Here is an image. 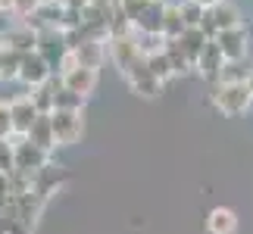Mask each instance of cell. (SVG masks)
I'll use <instances>...</instances> for the list:
<instances>
[{
    "label": "cell",
    "instance_id": "obj_1",
    "mask_svg": "<svg viewBox=\"0 0 253 234\" xmlns=\"http://www.w3.org/2000/svg\"><path fill=\"white\" fill-rule=\"evenodd\" d=\"M210 100H212V106H216L222 116H244L250 110V103H253V91L247 87V81H241V84H216L212 94H210Z\"/></svg>",
    "mask_w": 253,
    "mask_h": 234
},
{
    "label": "cell",
    "instance_id": "obj_2",
    "mask_svg": "<svg viewBox=\"0 0 253 234\" xmlns=\"http://www.w3.org/2000/svg\"><path fill=\"white\" fill-rule=\"evenodd\" d=\"M38 53L47 60V66L53 72H63L69 66V56H72L63 28H44V32H38Z\"/></svg>",
    "mask_w": 253,
    "mask_h": 234
},
{
    "label": "cell",
    "instance_id": "obj_3",
    "mask_svg": "<svg viewBox=\"0 0 253 234\" xmlns=\"http://www.w3.org/2000/svg\"><path fill=\"white\" fill-rule=\"evenodd\" d=\"M50 122H53V134H56V147H72V144L82 141V134H84V116L82 113L53 110Z\"/></svg>",
    "mask_w": 253,
    "mask_h": 234
},
{
    "label": "cell",
    "instance_id": "obj_4",
    "mask_svg": "<svg viewBox=\"0 0 253 234\" xmlns=\"http://www.w3.org/2000/svg\"><path fill=\"white\" fill-rule=\"evenodd\" d=\"M44 165H50V153L41 150L38 144H32L28 138H19L16 141V172L38 175Z\"/></svg>",
    "mask_w": 253,
    "mask_h": 234
},
{
    "label": "cell",
    "instance_id": "obj_5",
    "mask_svg": "<svg viewBox=\"0 0 253 234\" xmlns=\"http://www.w3.org/2000/svg\"><path fill=\"white\" fill-rule=\"evenodd\" d=\"M110 60H113V66L119 69L122 75H128L131 72V66L141 60V47H138V41H134V35H125V38H110Z\"/></svg>",
    "mask_w": 253,
    "mask_h": 234
},
{
    "label": "cell",
    "instance_id": "obj_6",
    "mask_svg": "<svg viewBox=\"0 0 253 234\" xmlns=\"http://www.w3.org/2000/svg\"><path fill=\"white\" fill-rule=\"evenodd\" d=\"M125 81H128V87H131V94H138V97H157L160 94V87H163V81L157 75L150 72V66H147V56H141L138 63L131 66V72L125 75Z\"/></svg>",
    "mask_w": 253,
    "mask_h": 234
},
{
    "label": "cell",
    "instance_id": "obj_7",
    "mask_svg": "<svg viewBox=\"0 0 253 234\" xmlns=\"http://www.w3.org/2000/svg\"><path fill=\"white\" fill-rule=\"evenodd\" d=\"M53 78V69L50 66H47V60L41 53H28L25 60H22V72H19V81H22L28 91H32V87H41V84H47Z\"/></svg>",
    "mask_w": 253,
    "mask_h": 234
},
{
    "label": "cell",
    "instance_id": "obj_8",
    "mask_svg": "<svg viewBox=\"0 0 253 234\" xmlns=\"http://www.w3.org/2000/svg\"><path fill=\"white\" fill-rule=\"evenodd\" d=\"M60 81H63V87H69V91L87 97V94H94V87H97V69H84V66L69 63L60 72Z\"/></svg>",
    "mask_w": 253,
    "mask_h": 234
},
{
    "label": "cell",
    "instance_id": "obj_9",
    "mask_svg": "<svg viewBox=\"0 0 253 234\" xmlns=\"http://www.w3.org/2000/svg\"><path fill=\"white\" fill-rule=\"evenodd\" d=\"M9 110H13V128H16V138H25L28 131H32V125L38 122V116H44V113H38V106L32 97H16V100H9Z\"/></svg>",
    "mask_w": 253,
    "mask_h": 234
},
{
    "label": "cell",
    "instance_id": "obj_10",
    "mask_svg": "<svg viewBox=\"0 0 253 234\" xmlns=\"http://www.w3.org/2000/svg\"><path fill=\"white\" fill-rule=\"evenodd\" d=\"M0 47H9V50H19V53H35L38 50V32L32 25H25V22H19L13 25L6 35H0Z\"/></svg>",
    "mask_w": 253,
    "mask_h": 234
},
{
    "label": "cell",
    "instance_id": "obj_11",
    "mask_svg": "<svg viewBox=\"0 0 253 234\" xmlns=\"http://www.w3.org/2000/svg\"><path fill=\"white\" fill-rule=\"evenodd\" d=\"M225 53L219 50V44L216 41H210L207 47H203V53H200V60H197V69L203 78H210V81H219V75H222V69H225Z\"/></svg>",
    "mask_w": 253,
    "mask_h": 234
},
{
    "label": "cell",
    "instance_id": "obj_12",
    "mask_svg": "<svg viewBox=\"0 0 253 234\" xmlns=\"http://www.w3.org/2000/svg\"><path fill=\"white\" fill-rule=\"evenodd\" d=\"M216 44H219V50L225 53V60H228V63H241V60L247 56V35H244V28L219 32Z\"/></svg>",
    "mask_w": 253,
    "mask_h": 234
},
{
    "label": "cell",
    "instance_id": "obj_13",
    "mask_svg": "<svg viewBox=\"0 0 253 234\" xmlns=\"http://www.w3.org/2000/svg\"><path fill=\"white\" fill-rule=\"evenodd\" d=\"M163 19H166V3H163V0H150L147 9H144L138 16V22H134V32L163 38Z\"/></svg>",
    "mask_w": 253,
    "mask_h": 234
},
{
    "label": "cell",
    "instance_id": "obj_14",
    "mask_svg": "<svg viewBox=\"0 0 253 234\" xmlns=\"http://www.w3.org/2000/svg\"><path fill=\"white\" fill-rule=\"evenodd\" d=\"M69 63L84 66V69H100V63H103V41H91V38H87L82 47L72 50Z\"/></svg>",
    "mask_w": 253,
    "mask_h": 234
},
{
    "label": "cell",
    "instance_id": "obj_15",
    "mask_svg": "<svg viewBox=\"0 0 253 234\" xmlns=\"http://www.w3.org/2000/svg\"><path fill=\"white\" fill-rule=\"evenodd\" d=\"M207 231L210 234H235L238 231V216L228 206H216L207 216Z\"/></svg>",
    "mask_w": 253,
    "mask_h": 234
},
{
    "label": "cell",
    "instance_id": "obj_16",
    "mask_svg": "<svg viewBox=\"0 0 253 234\" xmlns=\"http://www.w3.org/2000/svg\"><path fill=\"white\" fill-rule=\"evenodd\" d=\"M32 144H38L41 150H47L50 153L53 147H56V134H53V122H50V116H38V122L32 125V131L25 134Z\"/></svg>",
    "mask_w": 253,
    "mask_h": 234
},
{
    "label": "cell",
    "instance_id": "obj_17",
    "mask_svg": "<svg viewBox=\"0 0 253 234\" xmlns=\"http://www.w3.org/2000/svg\"><path fill=\"white\" fill-rule=\"evenodd\" d=\"M212 22L219 25V32H231V28H241V9L235 3H228V0H222L210 9Z\"/></svg>",
    "mask_w": 253,
    "mask_h": 234
},
{
    "label": "cell",
    "instance_id": "obj_18",
    "mask_svg": "<svg viewBox=\"0 0 253 234\" xmlns=\"http://www.w3.org/2000/svg\"><path fill=\"white\" fill-rule=\"evenodd\" d=\"M63 181H66V172L60 169V165H44V169L35 175V191L44 194V197H50L53 188H60Z\"/></svg>",
    "mask_w": 253,
    "mask_h": 234
},
{
    "label": "cell",
    "instance_id": "obj_19",
    "mask_svg": "<svg viewBox=\"0 0 253 234\" xmlns=\"http://www.w3.org/2000/svg\"><path fill=\"white\" fill-rule=\"evenodd\" d=\"M22 60H25V53L0 47V81H16L19 72H22Z\"/></svg>",
    "mask_w": 253,
    "mask_h": 234
},
{
    "label": "cell",
    "instance_id": "obj_20",
    "mask_svg": "<svg viewBox=\"0 0 253 234\" xmlns=\"http://www.w3.org/2000/svg\"><path fill=\"white\" fill-rule=\"evenodd\" d=\"M56 87H60V78H50L47 84H41V87H32L28 91V97L35 100V106H38V113H44V116H50L53 113V97H56Z\"/></svg>",
    "mask_w": 253,
    "mask_h": 234
},
{
    "label": "cell",
    "instance_id": "obj_21",
    "mask_svg": "<svg viewBox=\"0 0 253 234\" xmlns=\"http://www.w3.org/2000/svg\"><path fill=\"white\" fill-rule=\"evenodd\" d=\"M184 32H188V25H184V19H181L178 3H166V19H163V38H166V41H172V38H181Z\"/></svg>",
    "mask_w": 253,
    "mask_h": 234
},
{
    "label": "cell",
    "instance_id": "obj_22",
    "mask_svg": "<svg viewBox=\"0 0 253 234\" xmlns=\"http://www.w3.org/2000/svg\"><path fill=\"white\" fill-rule=\"evenodd\" d=\"M178 41H181V47H184V53L191 56V63L197 66V60H200V53H203V47L210 44V38L203 35L200 28H188V32H184V35L178 38Z\"/></svg>",
    "mask_w": 253,
    "mask_h": 234
},
{
    "label": "cell",
    "instance_id": "obj_23",
    "mask_svg": "<svg viewBox=\"0 0 253 234\" xmlns=\"http://www.w3.org/2000/svg\"><path fill=\"white\" fill-rule=\"evenodd\" d=\"M84 100H87V97H82V94L69 91V87H63V81H60V87H56V97H53V110L82 113V110H84Z\"/></svg>",
    "mask_w": 253,
    "mask_h": 234
},
{
    "label": "cell",
    "instance_id": "obj_24",
    "mask_svg": "<svg viewBox=\"0 0 253 234\" xmlns=\"http://www.w3.org/2000/svg\"><path fill=\"white\" fill-rule=\"evenodd\" d=\"M166 56L172 60V66H175V75H184L188 69H194V63H191V56L184 53V47H181V41L178 38H172V41H166Z\"/></svg>",
    "mask_w": 253,
    "mask_h": 234
},
{
    "label": "cell",
    "instance_id": "obj_25",
    "mask_svg": "<svg viewBox=\"0 0 253 234\" xmlns=\"http://www.w3.org/2000/svg\"><path fill=\"white\" fill-rule=\"evenodd\" d=\"M147 66H150V72L157 75L163 84H166L169 78L175 75V66H172V60L166 56V50H160V53H150V56H147Z\"/></svg>",
    "mask_w": 253,
    "mask_h": 234
},
{
    "label": "cell",
    "instance_id": "obj_26",
    "mask_svg": "<svg viewBox=\"0 0 253 234\" xmlns=\"http://www.w3.org/2000/svg\"><path fill=\"white\" fill-rule=\"evenodd\" d=\"M178 9H181V19H184V25H188V28H200L203 16H207V6H200L197 0H181Z\"/></svg>",
    "mask_w": 253,
    "mask_h": 234
},
{
    "label": "cell",
    "instance_id": "obj_27",
    "mask_svg": "<svg viewBox=\"0 0 253 234\" xmlns=\"http://www.w3.org/2000/svg\"><path fill=\"white\" fill-rule=\"evenodd\" d=\"M247 78H250V69H244L241 63H225V69H222L216 84H241V81H247Z\"/></svg>",
    "mask_w": 253,
    "mask_h": 234
},
{
    "label": "cell",
    "instance_id": "obj_28",
    "mask_svg": "<svg viewBox=\"0 0 253 234\" xmlns=\"http://www.w3.org/2000/svg\"><path fill=\"white\" fill-rule=\"evenodd\" d=\"M0 172L3 175L16 172V144L13 141H0Z\"/></svg>",
    "mask_w": 253,
    "mask_h": 234
},
{
    "label": "cell",
    "instance_id": "obj_29",
    "mask_svg": "<svg viewBox=\"0 0 253 234\" xmlns=\"http://www.w3.org/2000/svg\"><path fill=\"white\" fill-rule=\"evenodd\" d=\"M16 200V188H13V175H3L0 172V212L13 206Z\"/></svg>",
    "mask_w": 253,
    "mask_h": 234
},
{
    "label": "cell",
    "instance_id": "obj_30",
    "mask_svg": "<svg viewBox=\"0 0 253 234\" xmlns=\"http://www.w3.org/2000/svg\"><path fill=\"white\" fill-rule=\"evenodd\" d=\"M13 110H9V103L0 100V141H13Z\"/></svg>",
    "mask_w": 253,
    "mask_h": 234
},
{
    "label": "cell",
    "instance_id": "obj_31",
    "mask_svg": "<svg viewBox=\"0 0 253 234\" xmlns=\"http://www.w3.org/2000/svg\"><path fill=\"white\" fill-rule=\"evenodd\" d=\"M0 234H25V225L9 209H3L0 212Z\"/></svg>",
    "mask_w": 253,
    "mask_h": 234
},
{
    "label": "cell",
    "instance_id": "obj_32",
    "mask_svg": "<svg viewBox=\"0 0 253 234\" xmlns=\"http://www.w3.org/2000/svg\"><path fill=\"white\" fill-rule=\"evenodd\" d=\"M41 9V0H13V13L16 16H35Z\"/></svg>",
    "mask_w": 253,
    "mask_h": 234
},
{
    "label": "cell",
    "instance_id": "obj_33",
    "mask_svg": "<svg viewBox=\"0 0 253 234\" xmlns=\"http://www.w3.org/2000/svg\"><path fill=\"white\" fill-rule=\"evenodd\" d=\"M56 3H60L63 9H84L91 0H56Z\"/></svg>",
    "mask_w": 253,
    "mask_h": 234
},
{
    "label": "cell",
    "instance_id": "obj_34",
    "mask_svg": "<svg viewBox=\"0 0 253 234\" xmlns=\"http://www.w3.org/2000/svg\"><path fill=\"white\" fill-rule=\"evenodd\" d=\"M197 3H200V6H207V9H212L216 3H222V0H197Z\"/></svg>",
    "mask_w": 253,
    "mask_h": 234
},
{
    "label": "cell",
    "instance_id": "obj_35",
    "mask_svg": "<svg viewBox=\"0 0 253 234\" xmlns=\"http://www.w3.org/2000/svg\"><path fill=\"white\" fill-rule=\"evenodd\" d=\"M247 87H250V91H253V69H250V78H247Z\"/></svg>",
    "mask_w": 253,
    "mask_h": 234
},
{
    "label": "cell",
    "instance_id": "obj_36",
    "mask_svg": "<svg viewBox=\"0 0 253 234\" xmlns=\"http://www.w3.org/2000/svg\"><path fill=\"white\" fill-rule=\"evenodd\" d=\"M44 3H56V0H41V6H44Z\"/></svg>",
    "mask_w": 253,
    "mask_h": 234
},
{
    "label": "cell",
    "instance_id": "obj_37",
    "mask_svg": "<svg viewBox=\"0 0 253 234\" xmlns=\"http://www.w3.org/2000/svg\"><path fill=\"white\" fill-rule=\"evenodd\" d=\"M163 3H166V0H163Z\"/></svg>",
    "mask_w": 253,
    "mask_h": 234
}]
</instances>
